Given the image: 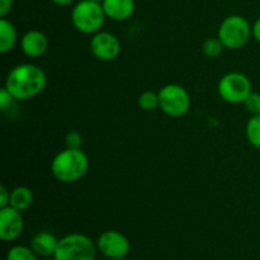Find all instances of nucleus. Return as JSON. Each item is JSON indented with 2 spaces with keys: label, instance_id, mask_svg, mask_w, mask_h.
Listing matches in <instances>:
<instances>
[{
  "label": "nucleus",
  "instance_id": "c85d7f7f",
  "mask_svg": "<svg viewBox=\"0 0 260 260\" xmlns=\"http://www.w3.org/2000/svg\"><path fill=\"white\" fill-rule=\"evenodd\" d=\"M53 260H55V259H53Z\"/></svg>",
  "mask_w": 260,
  "mask_h": 260
},
{
  "label": "nucleus",
  "instance_id": "cd10ccee",
  "mask_svg": "<svg viewBox=\"0 0 260 260\" xmlns=\"http://www.w3.org/2000/svg\"><path fill=\"white\" fill-rule=\"evenodd\" d=\"M118 260H128L127 258H122V259H118Z\"/></svg>",
  "mask_w": 260,
  "mask_h": 260
},
{
  "label": "nucleus",
  "instance_id": "5701e85b",
  "mask_svg": "<svg viewBox=\"0 0 260 260\" xmlns=\"http://www.w3.org/2000/svg\"><path fill=\"white\" fill-rule=\"evenodd\" d=\"M9 200L10 192L4 187V185H2V187H0V208L9 206Z\"/></svg>",
  "mask_w": 260,
  "mask_h": 260
},
{
  "label": "nucleus",
  "instance_id": "b1692460",
  "mask_svg": "<svg viewBox=\"0 0 260 260\" xmlns=\"http://www.w3.org/2000/svg\"><path fill=\"white\" fill-rule=\"evenodd\" d=\"M13 0H0V17L5 18V15L12 10Z\"/></svg>",
  "mask_w": 260,
  "mask_h": 260
},
{
  "label": "nucleus",
  "instance_id": "39448f33",
  "mask_svg": "<svg viewBox=\"0 0 260 260\" xmlns=\"http://www.w3.org/2000/svg\"><path fill=\"white\" fill-rule=\"evenodd\" d=\"M253 35V28L250 27L246 18L234 14L225 18L218 27L217 37L229 50H239L244 47Z\"/></svg>",
  "mask_w": 260,
  "mask_h": 260
},
{
  "label": "nucleus",
  "instance_id": "f3484780",
  "mask_svg": "<svg viewBox=\"0 0 260 260\" xmlns=\"http://www.w3.org/2000/svg\"><path fill=\"white\" fill-rule=\"evenodd\" d=\"M5 260H38V255L32 248L25 245H15L8 250Z\"/></svg>",
  "mask_w": 260,
  "mask_h": 260
},
{
  "label": "nucleus",
  "instance_id": "6e6552de",
  "mask_svg": "<svg viewBox=\"0 0 260 260\" xmlns=\"http://www.w3.org/2000/svg\"><path fill=\"white\" fill-rule=\"evenodd\" d=\"M96 249L107 259L118 260L126 258L131 250L128 239L116 230H107L98 236Z\"/></svg>",
  "mask_w": 260,
  "mask_h": 260
},
{
  "label": "nucleus",
  "instance_id": "f8f14e48",
  "mask_svg": "<svg viewBox=\"0 0 260 260\" xmlns=\"http://www.w3.org/2000/svg\"><path fill=\"white\" fill-rule=\"evenodd\" d=\"M104 13L107 18L113 20H127L135 13V0H103Z\"/></svg>",
  "mask_w": 260,
  "mask_h": 260
},
{
  "label": "nucleus",
  "instance_id": "f03ea898",
  "mask_svg": "<svg viewBox=\"0 0 260 260\" xmlns=\"http://www.w3.org/2000/svg\"><path fill=\"white\" fill-rule=\"evenodd\" d=\"M89 169V159L81 149H69L58 152L51 162L53 177L61 183L80 180Z\"/></svg>",
  "mask_w": 260,
  "mask_h": 260
},
{
  "label": "nucleus",
  "instance_id": "a211bd4d",
  "mask_svg": "<svg viewBox=\"0 0 260 260\" xmlns=\"http://www.w3.org/2000/svg\"><path fill=\"white\" fill-rule=\"evenodd\" d=\"M246 137L254 147L260 149V114L251 116L246 123Z\"/></svg>",
  "mask_w": 260,
  "mask_h": 260
},
{
  "label": "nucleus",
  "instance_id": "4be33fe9",
  "mask_svg": "<svg viewBox=\"0 0 260 260\" xmlns=\"http://www.w3.org/2000/svg\"><path fill=\"white\" fill-rule=\"evenodd\" d=\"M13 101H15L14 96L12 95V93H10L5 86L0 89V108H2L3 111H5L8 107L12 106Z\"/></svg>",
  "mask_w": 260,
  "mask_h": 260
},
{
  "label": "nucleus",
  "instance_id": "412c9836",
  "mask_svg": "<svg viewBox=\"0 0 260 260\" xmlns=\"http://www.w3.org/2000/svg\"><path fill=\"white\" fill-rule=\"evenodd\" d=\"M65 145L69 149H81L83 145V136L79 131H69L65 136Z\"/></svg>",
  "mask_w": 260,
  "mask_h": 260
},
{
  "label": "nucleus",
  "instance_id": "6ab92c4d",
  "mask_svg": "<svg viewBox=\"0 0 260 260\" xmlns=\"http://www.w3.org/2000/svg\"><path fill=\"white\" fill-rule=\"evenodd\" d=\"M225 46L222 45V42L220 41V38H207V40L203 42L202 45V52L205 53V56L210 58H216L222 53Z\"/></svg>",
  "mask_w": 260,
  "mask_h": 260
},
{
  "label": "nucleus",
  "instance_id": "ddd939ff",
  "mask_svg": "<svg viewBox=\"0 0 260 260\" xmlns=\"http://www.w3.org/2000/svg\"><path fill=\"white\" fill-rule=\"evenodd\" d=\"M58 240L53 234L48 233V231H41L33 236L32 241H30V248L33 249L38 256H53L57 249Z\"/></svg>",
  "mask_w": 260,
  "mask_h": 260
},
{
  "label": "nucleus",
  "instance_id": "9b49d317",
  "mask_svg": "<svg viewBox=\"0 0 260 260\" xmlns=\"http://www.w3.org/2000/svg\"><path fill=\"white\" fill-rule=\"evenodd\" d=\"M23 53L30 58H37L45 55L48 48V40L41 30L32 29L24 33L20 42Z\"/></svg>",
  "mask_w": 260,
  "mask_h": 260
},
{
  "label": "nucleus",
  "instance_id": "dca6fc26",
  "mask_svg": "<svg viewBox=\"0 0 260 260\" xmlns=\"http://www.w3.org/2000/svg\"><path fill=\"white\" fill-rule=\"evenodd\" d=\"M137 104L142 111H155V109L160 108V98H159V91L155 93L152 90H145L142 91L137 99Z\"/></svg>",
  "mask_w": 260,
  "mask_h": 260
},
{
  "label": "nucleus",
  "instance_id": "20e7f679",
  "mask_svg": "<svg viewBox=\"0 0 260 260\" xmlns=\"http://www.w3.org/2000/svg\"><path fill=\"white\" fill-rule=\"evenodd\" d=\"M96 244L84 234L74 233L58 240L55 260H95Z\"/></svg>",
  "mask_w": 260,
  "mask_h": 260
},
{
  "label": "nucleus",
  "instance_id": "2eb2a0df",
  "mask_svg": "<svg viewBox=\"0 0 260 260\" xmlns=\"http://www.w3.org/2000/svg\"><path fill=\"white\" fill-rule=\"evenodd\" d=\"M33 202V193L28 187L20 185V187H15L14 189L10 190V200L9 206H12L15 210L25 211L27 208L30 207Z\"/></svg>",
  "mask_w": 260,
  "mask_h": 260
},
{
  "label": "nucleus",
  "instance_id": "423d86ee",
  "mask_svg": "<svg viewBox=\"0 0 260 260\" xmlns=\"http://www.w3.org/2000/svg\"><path fill=\"white\" fill-rule=\"evenodd\" d=\"M217 90L221 99L226 103L244 104L251 94V83L248 76L243 73L233 71L220 79Z\"/></svg>",
  "mask_w": 260,
  "mask_h": 260
},
{
  "label": "nucleus",
  "instance_id": "bb28decb",
  "mask_svg": "<svg viewBox=\"0 0 260 260\" xmlns=\"http://www.w3.org/2000/svg\"><path fill=\"white\" fill-rule=\"evenodd\" d=\"M94 2H98V3H103V0H94Z\"/></svg>",
  "mask_w": 260,
  "mask_h": 260
},
{
  "label": "nucleus",
  "instance_id": "aec40b11",
  "mask_svg": "<svg viewBox=\"0 0 260 260\" xmlns=\"http://www.w3.org/2000/svg\"><path fill=\"white\" fill-rule=\"evenodd\" d=\"M244 106H245V108L248 109V112L251 116L260 114V93H253L251 91L248 99L244 102Z\"/></svg>",
  "mask_w": 260,
  "mask_h": 260
},
{
  "label": "nucleus",
  "instance_id": "4468645a",
  "mask_svg": "<svg viewBox=\"0 0 260 260\" xmlns=\"http://www.w3.org/2000/svg\"><path fill=\"white\" fill-rule=\"evenodd\" d=\"M17 43V30L10 20L0 19V52L7 53L14 48Z\"/></svg>",
  "mask_w": 260,
  "mask_h": 260
},
{
  "label": "nucleus",
  "instance_id": "1a4fd4ad",
  "mask_svg": "<svg viewBox=\"0 0 260 260\" xmlns=\"http://www.w3.org/2000/svg\"><path fill=\"white\" fill-rule=\"evenodd\" d=\"M24 230L22 212L12 206L0 208V239L3 241H14Z\"/></svg>",
  "mask_w": 260,
  "mask_h": 260
},
{
  "label": "nucleus",
  "instance_id": "7ed1b4c3",
  "mask_svg": "<svg viewBox=\"0 0 260 260\" xmlns=\"http://www.w3.org/2000/svg\"><path fill=\"white\" fill-rule=\"evenodd\" d=\"M107 15L102 3L94 0H81L71 12V22L79 32L95 35L103 27Z\"/></svg>",
  "mask_w": 260,
  "mask_h": 260
},
{
  "label": "nucleus",
  "instance_id": "393cba45",
  "mask_svg": "<svg viewBox=\"0 0 260 260\" xmlns=\"http://www.w3.org/2000/svg\"><path fill=\"white\" fill-rule=\"evenodd\" d=\"M253 36L258 42H260V18L254 23V27H253Z\"/></svg>",
  "mask_w": 260,
  "mask_h": 260
},
{
  "label": "nucleus",
  "instance_id": "0eeeda50",
  "mask_svg": "<svg viewBox=\"0 0 260 260\" xmlns=\"http://www.w3.org/2000/svg\"><path fill=\"white\" fill-rule=\"evenodd\" d=\"M160 109L170 117H182L189 111L190 96L185 88L178 84H168L159 90Z\"/></svg>",
  "mask_w": 260,
  "mask_h": 260
},
{
  "label": "nucleus",
  "instance_id": "9d476101",
  "mask_svg": "<svg viewBox=\"0 0 260 260\" xmlns=\"http://www.w3.org/2000/svg\"><path fill=\"white\" fill-rule=\"evenodd\" d=\"M90 50L98 60L112 61L121 52V43L112 33L99 30L91 38Z\"/></svg>",
  "mask_w": 260,
  "mask_h": 260
},
{
  "label": "nucleus",
  "instance_id": "a878e982",
  "mask_svg": "<svg viewBox=\"0 0 260 260\" xmlns=\"http://www.w3.org/2000/svg\"><path fill=\"white\" fill-rule=\"evenodd\" d=\"M73 2L74 0H52L53 4L60 5V7H68V5H70Z\"/></svg>",
  "mask_w": 260,
  "mask_h": 260
},
{
  "label": "nucleus",
  "instance_id": "f257e3e1",
  "mask_svg": "<svg viewBox=\"0 0 260 260\" xmlns=\"http://www.w3.org/2000/svg\"><path fill=\"white\" fill-rule=\"evenodd\" d=\"M46 83L47 79L42 69L33 63H22L8 74L5 88L15 101H27L42 93Z\"/></svg>",
  "mask_w": 260,
  "mask_h": 260
}]
</instances>
